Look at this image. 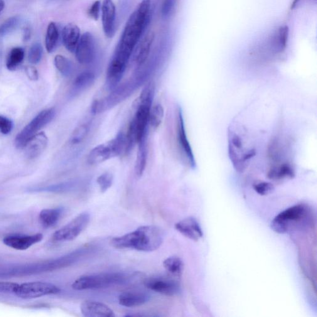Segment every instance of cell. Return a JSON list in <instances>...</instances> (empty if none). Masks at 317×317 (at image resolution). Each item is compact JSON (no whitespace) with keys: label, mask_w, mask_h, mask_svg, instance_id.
<instances>
[{"label":"cell","mask_w":317,"mask_h":317,"mask_svg":"<svg viewBox=\"0 0 317 317\" xmlns=\"http://www.w3.org/2000/svg\"><path fill=\"white\" fill-rule=\"evenodd\" d=\"M295 176V172L291 166L283 164L280 166L274 167L270 169L268 178L271 180L281 181L286 179H292Z\"/></svg>","instance_id":"23"},{"label":"cell","mask_w":317,"mask_h":317,"mask_svg":"<svg viewBox=\"0 0 317 317\" xmlns=\"http://www.w3.org/2000/svg\"><path fill=\"white\" fill-rule=\"evenodd\" d=\"M48 144L47 136L45 133H38L29 140L24 149L29 159L36 158L45 151Z\"/></svg>","instance_id":"17"},{"label":"cell","mask_w":317,"mask_h":317,"mask_svg":"<svg viewBox=\"0 0 317 317\" xmlns=\"http://www.w3.org/2000/svg\"><path fill=\"white\" fill-rule=\"evenodd\" d=\"M54 62L55 67L61 75L66 77L71 75L73 71L72 63L65 56L61 55L55 56Z\"/></svg>","instance_id":"29"},{"label":"cell","mask_w":317,"mask_h":317,"mask_svg":"<svg viewBox=\"0 0 317 317\" xmlns=\"http://www.w3.org/2000/svg\"><path fill=\"white\" fill-rule=\"evenodd\" d=\"M61 213L62 210L60 208L45 209L40 213L39 220L44 227H52L60 220Z\"/></svg>","instance_id":"22"},{"label":"cell","mask_w":317,"mask_h":317,"mask_svg":"<svg viewBox=\"0 0 317 317\" xmlns=\"http://www.w3.org/2000/svg\"><path fill=\"white\" fill-rule=\"evenodd\" d=\"M307 215V206L302 204L291 206L277 215L272 221L271 227L278 233H284L296 224L301 222Z\"/></svg>","instance_id":"7"},{"label":"cell","mask_w":317,"mask_h":317,"mask_svg":"<svg viewBox=\"0 0 317 317\" xmlns=\"http://www.w3.org/2000/svg\"><path fill=\"white\" fill-rule=\"evenodd\" d=\"M90 221V215L88 213H81L74 218L68 225L56 230L53 235L55 242L71 241L82 233L87 227Z\"/></svg>","instance_id":"9"},{"label":"cell","mask_w":317,"mask_h":317,"mask_svg":"<svg viewBox=\"0 0 317 317\" xmlns=\"http://www.w3.org/2000/svg\"><path fill=\"white\" fill-rule=\"evenodd\" d=\"M126 147V136L120 132L114 138L94 147L88 155V163L91 165L104 163L119 156Z\"/></svg>","instance_id":"5"},{"label":"cell","mask_w":317,"mask_h":317,"mask_svg":"<svg viewBox=\"0 0 317 317\" xmlns=\"http://www.w3.org/2000/svg\"><path fill=\"white\" fill-rule=\"evenodd\" d=\"M76 58L82 65H89L94 60L95 57V43L92 34L85 33L76 46Z\"/></svg>","instance_id":"11"},{"label":"cell","mask_w":317,"mask_h":317,"mask_svg":"<svg viewBox=\"0 0 317 317\" xmlns=\"http://www.w3.org/2000/svg\"><path fill=\"white\" fill-rule=\"evenodd\" d=\"M149 299L148 295L142 292H126L120 295L119 303L126 307H138L146 303Z\"/></svg>","instance_id":"19"},{"label":"cell","mask_w":317,"mask_h":317,"mask_svg":"<svg viewBox=\"0 0 317 317\" xmlns=\"http://www.w3.org/2000/svg\"><path fill=\"white\" fill-rule=\"evenodd\" d=\"M150 7L151 0H142L137 8L130 16L115 49L112 60L127 65L133 50L149 21Z\"/></svg>","instance_id":"1"},{"label":"cell","mask_w":317,"mask_h":317,"mask_svg":"<svg viewBox=\"0 0 317 317\" xmlns=\"http://www.w3.org/2000/svg\"><path fill=\"white\" fill-rule=\"evenodd\" d=\"M25 71L26 75L28 76L29 80L34 81V82H36V81L38 80V71L35 67H34L33 66H26Z\"/></svg>","instance_id":"37"},{"label":"cell","mask_w":317,"mask_h":317,"mask_svg":"<svg viewBox=\"0 0 317 317\" xmlns=\"http://www.w3.org/2000/svg\"><path fill=\"white\" fill-rule=\"evenodd\" d=\"M21 18L18 16L11 17L0 25V38L8 35L18 28Z\"/></svg>","instance_id":"31"},{"label":"cell","mask_w":317,"mask_h":317,"mask_svg":"<svg viewBox=\"0 0 317 317\" xmlns=\"http://www.w3.org/2000/svg\"><path fill=\"white\" fill-rule=\"evenodd\" d=\"M116 10L112 0H104L102 5V21L105 35L112 38L115 33Z\"/></svg>","instance_id":"14"},{"label":"cell","mask_w":317,"mask_h":317,"mask_svg":"<svg viewBox=\"0 0 317 317\" xmlns=\"http://www.w3.org/2000/svg\"><path fill=\"white\" fill-rule=\"evenodd\" d=\"M151 101H139L134 119L130 122L126 135L127 147L129 149L135 143L138 142L146 136L147 124H149Z\"/></svg>","instance_id":"3"},{"label":"cell","mask_w":317,"mask_h":317,"mask_svg":"<svg viewBox=\"0 0 317 317\" xmlns=\"http://www.w3.org/2000/svg\"><path fill=\"white\" fill-rule=\"evenodd\" d=\"M176 0H164L163 8H162V13L163 16H168L170 14L175 4Z\"/></svg>","instance_id":"38"},{"label":"cell","mask_w":317,"mask_h":317,"mask_svg":"<svg viewBox=\"0 0 317 317\" xmlns=\"http://www.w3.org/2000/svg\"><path fill=\"white\" fill-rule=\"evenodd\" d=\"M164 109L161 104H156L150 110L149 124L154 129L160 126L163 121Z\"/></svg>","instance_id":"28"},{"label":"cell","mask_w":317,"mask_h":317,"mask_svg":"<svg viewBox=\"0 0 317 317\" xmlns=\"http://www.w3.org/2000/svg\"><path fill=\"white\" fill-rule=\"evenodd\" d=\"M154 39V34L150 33L147 34L143 40L137 48L136 55H135V61L138 65H142L146 62L149 55L150 50Z\"/></svg>","instance_id":"21"},{"label":"cell","mask_w":317,"mask_h":317,"mask_svg":"<svg viewBox=\"0 0 317 317\" xmlns=\"http://www.w3.org/2000/svg\"><path fill=\"white\" fill-rule=\"evenodd\" d=\"M90 125L88 124H84L76 127L74 130L70 138V142L72 144H78L82 143L87 138L89 134Z\"/></svg>","instance_id":"30"},{"label":"cell","mask_w":317,"mask_h":317,"mask_svg":"<svg viewBox=\"0 0 317 317\" xmlns=\"http://www.w3.org/2000/svg\"><path fill=\"white\" fill-rule=\"evenodd\" d=\"M60 291V289L55 285L49 282L37 281L18 284L14 293L19 298L32 299L58 294Z\"/></svg>","instance_id":"8"},{"label":"cell","mask_w":317,"mask_h":317,"mask_svg":"<svg viewBox=\"0 0 317 317\" xmlns=\"http://www.w3.org/2000/svg\"><path fill=\"white\" fill-rule=\"evenodd\" d=\"M100 8V1H95L92 6L90 7L89 10H88V15L91 18L94 19L95 21L98 20L99 17V12Z\"/></svg>","instance_id":"36"},{"label":"cell","mask_w":317,"mask_h":317,"mask_svg":"<svg viewBox=\"0 0 317 317\" xmlns=\"http://www.w3.org/2000/svg\"><path fill=\"white\" fill-rule=\"evenodd\" d=\"M163 267L172 276L181 277L183 271V263L180 258L171 257L163 262Z\"/></svg>","instance_id":"24"},{"label":"cell","mask_w":317,"mask_h":317,"mask_svg":"<svg viewBox=\"0 0 317 317\" xmlns=\"http://www.w3.org/2000/svg\"><path fill=\"white\" fill-rule=\"evenodd\" d=\"M127 279V275L122 272L84 275L76 279L71 286L76 291L105 288L124 283Z\"/></svg>","instance_id":"4"},{"label":"cell","mask_w":317,"mask_h":317,"mask_svg":"<svg viewBox=\"0 0 317 317\" xmlns=\"http://www.w3.org/2000/svg\"><path fill=\"white\" fill-rule=\"evenodd\" d=\"M254 190L260 195H268L272 192L274 190V186L270 183L260 182L255 184Z\"/></svg>","instance_id":"34"},{"label":"cell","mask_w":317,"mask_h":317,"mask_svg":"<svg viewBox=\"0 0 317 317\" xmlns=\"http://www.w3.org/2000/svg\"><path fill=\"white\" fill-rule=\"evenodd\" d=\"M31 38V31L29 28H26L24 31L23 39L24 41H28Z\"/></svg>","instance_id":"39"},{"label":"cell","mask_w":317,"mask_h":317,"mask_svg":"<svg viewBox=\"0 0 317 317\" xmlns=\"http://www.w3.org/2000/svg\"><path fill=\"white\" fill-rule=\"evenodd\" d=\"M4 8V0H0V13L2 11H3V9Z\"/></svg>","instance_id":"40"},{"label":"cell","mask_w":317,"mask_h":317,"mask_svg":"<svg viewBox=\"0 0 317 317\" xmlns=\"http://www.w3.org/2000/svg\"><path fill=\"white\" fill-rule=\"evenodd\" d=\"M55 110L53 108L45 109L39 113L17 135L14 144L17 149H24L32 137L38 134L39 131L47 125L53 119Z\"/></svg>","instance_id":"6"},{"label":"cell","mask_w":317,"mask_h":317,"mask_svg":"<svg viewBox=\"0 0 317 317\" xmlns=\"http://www.w3.org/2000/svg\"><path fill=\"white\" fill-rule=\"evenodd\" d=\"M59 32L55 23L48 24L45 38V47L48 53L53 52L57 45Z\"/></svg>","instance_id":"26"},{"label":"cell","mask_w":317,"mask_h":317,"mask_svg":"<svg viewBox=\"0 0 317 317\" xmlns=\"http://www.w3.org/2000/svg\"><path fill=\"white\" fill-rule=\"evenodd\" d=\"M64 46L71 53L75 52L80 39V29L75 24L70 23L65 26L62 32Z\"/></svg>","instance_id":"18"},{"label":"cell","mask_w":317,"mask_h":317,"mask_svg":"<svg viewBox=\"0 0 317 317\" xmlns=\"http://www.w3.org/2000/svg\"><path fill=\"white\" fill-rule=\"evenodd\" d=\"M177 135L179 146L186 160L190 164L191 168L195 167V161L194 159L192 150H191L190 143H189L187 137H186L185 124L183 117L182 110L180 107L178 108L177 111Z\"/></svg>","instance_id":"12"},{"label":"cell","mask_w":317,"mask_h":317,"mask_svg":"<svg viewBox=\"0 0 317 317\" xmlns=\"http://www.w3.org/2000/svg\"><path fill=\"white\" fill-rule=\"evenodd\" d=\"M44 236L38 233L31 235H11L4 237L3 242L6 246L17 250H25L43 240Z\"/></svg>","instance_id":"13"},{"label":"cell","mask_w":317,"mask_h":317,"mask_svg":"<svg viewBox=\"0 0 317 317\" xmlns=\"http://www.w3.org/2000/svg\"><path fill=\"white\" fill-rule=\"evenodd\" d=\"M95 80V74L92 71H86L79 74L73 83V87L77 91L87 90L94 84Z\"/></svg>","instance_id":"25"},{"label":"cell","mask_w":317,"mask_h":317,"mask_svg":"<svg viewBox=\"0 0 317 317\" xmlns=\"http://www.w3.org/2000/svg\"><path fill=\"white\" fill-rule=\"evenodd\" d=\"M81 312L86 317H114V311L107 305L94 301H86L81 304Z\"/></svg>","instance_id":"16"},{"label":"cell","mask_w":317,"mask_h":317,"mask_svg":"<svg viewBox=\"0 0 317 317\" xmlns=\"http://www.w3.org/2000/svg\"><path fill=\"white\" fill-rule=\"evenodd\" d=\"M163 240L164 232L160 227L152 225L143 226L127 234L113 238L110 244L117 249L151 252L158 249Z\"/></svg>","instance_id":"2"},{"label":"cell","mask_w":317,"mask_h":317,"mask_svg":"<svg viewBox=\"0 0 317 317\" xmlns=\"http://www.w3.org/2000/svg\"><path fill=\"white\" fill-rule=\"evenodd\" d=\"M13 129V123L10 120L0 115V132L4 135H8Z\"/></svg>","instance_id":"35"},{"label":"cell","mask_w":317,"mask_h":317,"mask_svg":"<svg viewBox=\"0 0 317 317\" xmlns=\"http://www.w3.org/2000/svg\"><path fill=\"white\" fill-rule=\"evenodd\" d=\"M144 286L152 291L168 296H173L180 291V284L169 277H152L145 280Z\"/></svg>","instance_id":"10"},{"label":"cell","mask_w":317,"mask_h":317,"mask_svg":"<svg viewBox=\"0 0 317 317\" xmlns=\"http://www.w3.org/2000/svg\"><path fill=\"white\" fill-rule=\"evenodd\" d=\"M114 181V176L110 173H104L98 177L97 183L102 193H105L111 187Z\"/></svg>","instance_id":"32"},{"label":"cell","mask_w":317,"mask_h":317,"mask_svg":"<svg viewBox=\"0 0 317 317\" xmlns=\"http://www.w3.org/2000/svg\"><path fill=\"white\" fill-rule=\"evenodd\" d=\"M43 54V48L41 44L36 43L32 45L29 51L28 60L32 64L40 62Z\"/></svg>","instance_id":"33"},{"label":"cell","mask_w":317,"mask_h":317,"mask_svg":"<svg viewBox=\"0 0 317 317\" xmlns=\"http://www.w3.org/2000/svg\"><path fill=\"white\" fill-rule=\"evenodd\" d=\"M24 50L23 48H13L9 53L6 61V67L10 71H14L23 62Z\"/></svg>","instance_id":"27"},{"label":"cell","mask_w":317,"mask_h":317,"mask_svg":"<svg viewBox=\"0 0 317 317\" xmlns=\"http://www.w3.org/2000/svg\"><path fill=\"white\" fill-rule=\"evenodd\" d=\"M146 136L144 137L138 142L136 162H135V172L137 178H141L143 175L146 169L147 157V149L146 146Z\"/></svg>","instance_id":"20"},{"label":"cell","mask_w":317,"mask_h":317,"mask_svg":"<svg viewBox=\"0 0 317 317\" xmlns=\"http://www.w3.org/2000/svg\"><path fill=\"white\" fill-rule=\"evenodd\" d=\"M175 228L185 237L193 241H198L203 237V231L195 218H186L179 221L176 224Z\"/></svg>","instance_id":"15"}]
</instances>
